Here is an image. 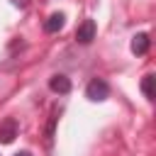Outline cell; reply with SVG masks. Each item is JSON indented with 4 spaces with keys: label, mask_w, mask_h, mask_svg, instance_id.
Here are the masks:
<instances>
[{
    "label": "cell",
    "mask_w": 156,
    "mask_h": 156,
    "mask_svg": "<svg viewBox=\"0 0 156 156\" xmlns=\"http://www.w3.org/2000/svg\"><path fill=\"white\" fill-rule=\"evenodd\" d=\"M85 98L90 102H102L110 98V83L105 78H93L88 85H85Z\"/></svg>",
    "instance_id": "1"
},
{
    "label": "cell",
    "mask_w": 156,
    "mask_h": 156,
    "mask_svg": "<svg viewBox=\"0 0 156 156\" xmlns=\"http://www.w3.org/2000/svg\"><path fill=\"white\" fill-rule=\"evenodd\" d=\"M17 132H20L17 119H15V117H5V119L0 122V144H12L15 136H17Z\"/></svg>",
    "instance_id": "2"
},
{
    "label": "cell",
    "mask_w": 156,
    "mask_h": 156,
    "mask_svg": "<svg viewBox=\"0 0 156 156\" xmlns=\"http://www.w3.org/2000/svg\"><path fill=\"white\" fill-rule=\"evenodd\" d=\"M95 32H98L95 20H83V22L78 24V29H76V41H78V44H90V41L95 39Z\"/></svg>",
    "instance_id": "3"
},
{
    "label": "cell",
    "mask_w": 156,
    "mask_h": 156,
    "mask_svg": "<svg viewBox=\"0 0 156 156\" xmlns=\"http://www.w3.org/2000/svg\"><path fill=\"white\" fill-rule=\"evenodd\" d=\"M49 90H51V93H58V95L71 93V78H68V76H63V73L51 76V78H49Z\"/></svg>",
    "instance_id": "4"
},
{
    "label": "cell",
    "mask_w": 156,
    "mask_h": 156,
    "mask_svg": "<svg viewBox=\"0 0 156 156\" xmlns=\"http://www.w3.org/2000/svg\"><path fill=\"white\" fill-rule=\"evenodd\" d=\"M149 46H151V37L146 34V32H139V34H134L132 37V54H136V56H144L146 51H149Z\"/></svg>",
    "instance_id": "5"
},
{
    "label": "cell",
    "mask_w": 156,
    "mask_h": 156,
    "mask_svg": "<svg viewBox=\"0 0 156 156\" xmlns=\"http://www.w3.org/2000/svg\"><path fill=\"white\" fill-rule=\"evenodd\" d=\"M63 24H66V15H63V12H54V15H49L46 22H44V32H46V34H56L58 29H63Z\"/></svg>",
    "instance_id": "6"
},
{
    "label": "cell",
    "mask_w": 156,
    "mask_h": 156,
    "mask_svg": "<svg viewBox=\"0 0 156 156\" xmlns=\"http://www.w3.org/2000/svg\"><path fill=\"white\" fill-rule=\"evenodd\" d=\"M154 80H156L154 73H146V76L141 78V93H144V98H146L149 102L156 98V93H154Z\"/></svg>",
    "instance_id": "7"
},
{
    "label": "cell",
    "mask_w": 156,
    "mask_h": 156,
    "mask_svg": "<svg viewBox=\"0 0 156 156\" xmlns=\"http://www.w3.org/2000/svg\"><path fill=\"white\" fill-rule=\"evenodd\" d=\"M56 112H51V117H49V124H46V139H51L54 136V127H56Z\"/></svg>",
    "instance_id": "8"
},
{
    "label": "cell",
    "mask_w": 156,
    "mask_h": 156,
    "mask_svg": "<svg viewBox=\"0 0 156 156\" xmlns=\"http://www.w3.org/2000/svg\"><path fill=\"white\" fill-rule=\"evenodd\" d=\"M10 2H12L15 7H20V10H24V7L29 5V0H10Z\"/></svg>",
    "instance_id": "9"
},
{
    "label": "cell",
    "mask_w": 156,
    "mask_h": 156,
    "mask_svg": "<svg viewBox=\"0 0 156 156\" xmlns=\"http://www.w3.org/2000/svg\"><path fill=\"white\" fill-rule=\"evenodd\" d=\"M15 156H32V154H29V151H17Z\"/></svg>",
    "instance_id": "10"
}]
</instances>
